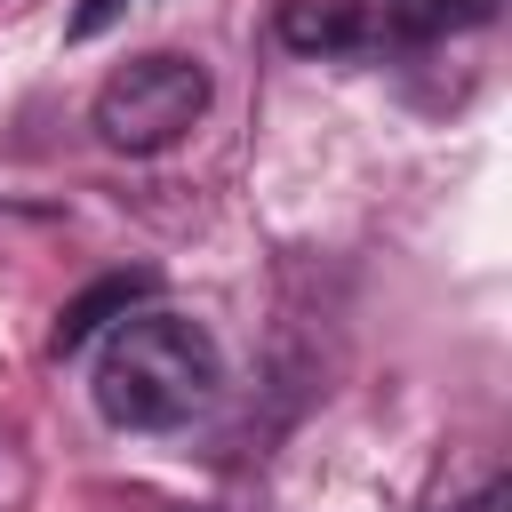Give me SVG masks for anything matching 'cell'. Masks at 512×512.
<instances>
[{"instance_id":"3957f363","label":"cell","mask_w":512,"mask_h":512,"mask_svg":"<svg viewBox=\"0 0 512 512\" xmlns=\"http://www.w3.org/2000/svg\"><path fill=\"white\" fill-rule=\"evenodd\" d=\"M152 304V272H112V280H96V288H80L64 312H56V328H48V352L64 360V352H80V344H96L104 328H120L128 312H144Z\"/></svg>"},{"instance_id":"277c9868","label":"cell","mask_w":512,"mask_h":512,"mask_svg":"<svg viewBox=\"0 0 512 512\" xmlns=\"http://www.w3.org/2000/svg\"><path fill=\"white\" fill-rule=\"evenodd\" d=\"M280 40L296 56H352V48H368V8L360 0H280Z\"/></svg>"},{"instance_id":"6da1fadb","label":"cell","mask_w":512,"mask_h":512,"mask_svg":"<svg viewBox=\"0 0 512 512\" xmlns=\"http://www.w3.org/2000/svg\"><path fill=\"white\" fill-rule=\"evenodd\" d=\"M224 384V360H216V336L184 312H128L120 328H104V352H96V408L104 424L120 432H176L192 424Z\"/></svg>"},{"instance_id":"8992f818","label":"cell","mask_w":512,"mask_h":512,"mask_svg":"<svg viewBox=\"0 0 512 512\" xmlns=\"http://www.w3.org/2000/svg\"><path fill=\"white\" fill-rule=\"evenodd\" d=\"M112 16H120V0H88V8L72 16V40H96V32L112 24Z\"/></svg>"},{"instance_id":"7a4b0ae2","label":"cell","mask_w":512,"mask_h":512,"mask_svg":"<svg viewBox=\"0 0 512 512\" xmlns=\"http://www.w3.org/2000/svg\"><path fill=\"white\" fill-rule=\"evenodd\" d=\"M216 80L200 56H176V48H152V56H128L104 88H96V136L128 160H152L168 144H184L208 112Z\"/></svg>"},{"instance_id":"52a82bcc","label":"cell","mask_w":512,"mask_h":512,"mask_svg":"<svg viewBox=\"0 0 512 512\" xmlns=\"http://www.w3.org/2000/svg\"><path fill=\"white\" fill-rule=\"evenodd\" d=\"M448 512H512V488H504V480H488L472 504H448Z\"/></svg>"},{"instance_id":"5b68a950","label":"cell","mask_w":512,"mask_h":512,"mask_svg":"<svg viewBox=\"0 0 512 512\" xmlns=\"http://www.w3.org/2000/svg\"><path fill=\"white\" fill-rule=\"evenodd\" d=\"M488 16H496V0H384V24H392L400 40L472 32V24H488Z\"/></svg>"}]
</instances>
